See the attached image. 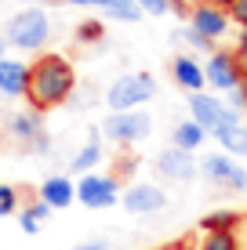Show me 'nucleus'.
I'll return each mask as SVG.
<instances>
[{"label":"nucleus","instance_id":"nucleus-1","mask_svg":"<svg viewBox=\"0 0 247 250\" xmlns=\"http://www.w3.org/2000/svg\"><path fill=\"white\" fill-rule=\"evenodd\" d=\"M73 94H76V69L66 55L44 51L29 62V91H25L29 109L51 113V109L66 105Z\"/></svg>","mask_w":247,"mask_h":250},{"label":"nucleus","instance_id":"nucleus-2","mask_svg":"<svg viewBox=\"0 0 247 250\" xmlns=\"http://www.w3.org/2000/svg\"><path fill=\"white\" fill-rule=\"evenodd\" d=\"M7 47L15 51H33V55H44L47 40H51V19L44 7H25V11L11 15L4 29Z\"/></svg>","mask_w":247,"mask_h":250},{"label":"nucleus","instance_id":"nucleus-3","mask_svg":"<svg viewBox=\"0 0 247 250\" xmlns=\"http://www.w3.org/2000/svg\"><path fill=\"white\" fill-rule=\"evenodd\" d=\"M157 91L160 83L153 73H120L106 87V105L109 113H131V109H142L146 102H153Z\"/></svg>","mask_w":247,"mask_h":250},{"label":"nucleus","instance_id":"nucleus-4","mask_svg":"<svg viewBox=\"0 0 247 250\" xmlns=\"http://www.w3.org/2000/svg\"><path fill=\"white\" fill-rule=\"evenodd\" d=\"M120 192H124V182L109 170H91V174H80L76 182V203L88 207V210H109V207L120 203Z\"/></svg>","mask_w":247,"mask_h":250},{"label":"nucleus","instance_id":"nucleus-5","mask_svg":"<svg viewBox=\"0 0 247 250\" xmlns=\"http://www.w3.org/2000/svg\"><path fill=\"white\" fill-rule=\"evenodd\" d=\"M7 142L19 145L22 152H47L51 149V138L44 131V113L37 109H22V113H11L4 124Z\"/></svg>","mask_w":247,"mask_h":250},{"label":"nucleus","instance_id":"nucleus-6","mask_svg":"<svg viewBox=\"0 0 247 250\" xmlns=\"http://www.w3.org/2000/svg\"><path fill=\"white\" fill-rule=\"evenodd\" d=\"M200 174L207 178L215 188H225V192H247V167L229 152H203L200 156Z\"/></svg>","mask_w":247,"mask_h":250},{"label":"nucleus","instance_id":"nucleus-7","mask_svg":"<svg viewBox=\"0 0 247 250\" xmlns=\"http://www.w3.org/2000/svg\"><path fill=\"white\" fill-rule=\"evenodd\" d=\"M149 134H153V116L146 113V109H131V113H109L106 124H102V138H109L113 145H124V149L146 142Z\"/></svg>","mask_w":247,"mask_h":250},{"label":"nucleus","instance_id":"nucleus-8","mask_svg":"<svg viewBox=\"0 0 247 250\" xmlns=\"http://www.w3.org/2000/svg\"><path fill=\"white\" fill-rule=\"evenodd\" d=\"M120 203L135 218H149V214H160L167 207V192L153 182H127L120 192Z\"/></svg>","mask_w":247,"mask_h":250},{"label":"nucleus","instance_id":"nucleus-9","mask_svg":"<svg viewBox=\"0 0 247 250\" xmlns=\"http://www.w3.org/2000/svg\"><path fill=\"white\" fill-rule=\"evenodd\" d=\"M203 76H207V91H215V94H229L233 87H240V83H244L233 51H222V47H215L207 55V62H203Z\"/></svg>","mask_w":247,"mask_h":250},{"label":"nucleus","instance_id":"nucleus-10","mask_svg":"<svg viewBox=\"0 0 247 250\" xmlns=\"http://www.w3.org/2000/svg\"><path fill=\"white\" fill-rule=\"evenodd\" d=\"M189 29H197L203 40L218 44V40L233 29V19H229L225 7H215V4H203V0H197V4L189 7Z\"/></svg>","mask_w":247,"mask_h":250},{"label":"nucleus","instance_id":"nucleus-11","mask_svg":"<svg viewBox=\"0 0 247 250\" xmlns=\"http://www.w3.org/2000/svg\"><path fill=\"white\" fill-rule=\"evenodd\" d=\"M211 138L218 142L222 152L247 160V116L244 113H236V109L225 105V113H222V120H218V127L211 131Z\"/></svg>","mask_w":247,"mask_h":250},{"label":"nucleus","instance_id":"nucleus-12","mask_svg":"<svg viewBox=\"0 0 247 250\" xmlns=\"http://www.w3.org/2000/svg\"><path fill=\"white\" fill-rule=\"evenodd\" d=\"M153 170H157L164 182H171V185H189L193 178H197V170H200V163L193 152H182V149H164L157 160H153Z\"/></svg>","mask_w":247,"mask_h":250},{"label":"nucleus","instance_id":"nucleus-13","mask_svg":"<svg viewBox=\"0 0 247 250\" xmlns=\"http://www.w3.org/2000/svg\"><path fill=\"white\" fill-rule=\"evenodd\" d=\"M37 200L47 203L51 210H69V207L76 203V182H73L69 174H51V178L40 182Z\"/></svg>","mask_w":247,"mask_h":250},{"label":"nucleus","instance_id":"nucleus-14","mask_svg":"<svg viewBox=\"0 0 247 250\" xmlns=\"http://www.w3.org/2000/svg\"><path fill=\"white\" fill-rule=\"evenodd\" d=\"M185 102H189V120H197V124L207 127V131H215L218 120H222V113H225V98L215 94V91H197V94H189Z\"/></svg>","mask_w":247,"mask_h":250},{"label":"nucleus","instance_id":"nucleus-15","mask_svg":"<svg viewBox=\"0 0 247 250\" xmlns=\"http://www.w3.org/2000/svg\"><path fill=\"white\" fill-rule=\"evenodd\" d=\"M29 91V62L0 58V98H25Z\"/></svg>","mask_w":247,"mask_h":250},{"label":"nucleus","instance_id":"nucleus-16","mask_svg":"<svg viewBox=\"0 0 247 250\" xmlns=\"http://www.w3.org/2000/svg\"><path fill=\"white\" fill-rule=\"evenodd\" d=\"M106 160V142H102V127H91V134L84 138V145L73 152L69 160V170L73 174H91L98 170V163Z\"/></svg>","mask_w":247,"mask_h":250},{"label":"nucleus","instance_id":"nucleus-17","mask_svg":"<svg viewBox=\"0 0 247 250\" xmlns=\"http://www.w3.org/2000/svg\"><path fill=\"white\" fill-rule=\"evenodd\" d=\"M171 80H175L185 94L207 91V76H203V65H200L193 55H178L175 62H171Z\"/></svg>","mask_w":247,"mask_h":250},{"label":"nucleus","instance_id":"nucleus-18","mask_svg":"<svg viewBox=\"0 0 247 250\" xmlns=\"http://www.w3.org/2000/svg\"><path fill=\"white\" fill-rule=\"evenodd\" d=\"M207 138H211L207 127H200L197 120H182V124H175V131H171V145H175V149H182V152H193V156H197Z\"/></svg>","mask_w":247,"mask_h":250},{"label":"nucleus","instance_id":"nucleus-19","mask_svg":"<svg viewBox=\"0 0 247 250\" xmlns=\"http://www.w3.org/2000/svg\"><path fill=\"white\" fill-rule=\"evenodd\" d=\"M47 218H51V207L40 203V200H29V203H22V210H19V229L25 236H37Z\"/></svg>","mask_w":247,"mask_h":250},{"label":"nucleus","instance_id":"nucleus-20","mask_svg":"<svg viewBox=\"0 0 247 250\" xmlns=\"http://www.w3.org/2000/svg\"><path fill=\"white\" fill-rule=\"evenodd\" d=\"M244 225V214L240 210H211V214H203L200 218V232H240Z\"/></svg>","mask_w":247,"mask_h":250},{"label":"nucleus","instance_id":"nucleus-21","mask_svg":"<svg viewBox=\"0 0 247 250\" xmlns=\"http://www.w3.org/2000/svg\"><path fill=\"white\" fill-rule=\"evenodd\" d=\"M95 7H102L113 22H127V25L142 19V7L135 0H95Z\"/></svg>","mask_w":247,"mask_h":250},{"label":"nucleus","instance_id":"nucleus-22","mask_svg":"<svg viewBox=\"0 0 247 250\" xmlns=\"http://www.w3.org/2000/svg\"><path fill=\"white\" fill-rule=\"evenodd\" d=\"M197 250H244L240 232H200V239L193 243Z\"/></svg>","mask_w":247,"mask_h":250},{"label":"nucleus","instance_id":"nucleus-23","mask_svg":"<svg viewBox=\"0 0 247 250\" xmlns=\"http://www.w3.org/2000/svg\"><path fill=\"white\" fill-rule=\"evenodd\" d=\"M106 37V22L102 19H84L76 25V44H102Z\"/></svg>","mask_w":247,"mask_h":250},{"label":"nucleus","instance_id":"nucleus-24","mask_svg":"<svg viewBox=\"0 0 247 250\" xmlns=\"http://www.w3.org/2000/svg\"><path fill=\"white\" fill-rule=\"evenodd\" d=\"M22 210V192L15 185H4L0 182V218H11V214Z\"/></svg>","mask_w":247,"mask_h":250},{"label":"nucleus","instance_id":"nucleus-25","mask_svg":"<svg viewBox=\"0 0 247 250\" xmlns=\"http://www.w3.org/2000/svg\"><path fill=\"white\" fill-rule=\"evenodd\" d=\"M229 51H233L236 65H240V76L247 80V29H240V33H236V44L229 47Z\"/></svg>","mask_w":247,"mask_h":250},{"label":"nucleus","instance_id":"nucleus-26","mask_svg":"<svg viewBox=\"0 0 247 250\" xmlns=\"http://www.w3.org/2000/svg\"><path fill=\"white\" fill-rule=\"evenodd\" d=\"M178 40H185V47H193V51H207V55L215 51V44H211V40H203L197 29H182V33H178Z\"/></svg>","mask_w":247,"mask_h":250},{"label":"nucleus","instance_id":"nucleus-27","mask_svg":"<svg viewBox=\"0 0 247 250\" xmlns=\"http://www.w3.org/2000/svg\"><path fill=\"white\" fill-rule=\"evenodd\" d=\"M225 105H229V109H236V113H244V116H247V80L240 83V87H233V91L225 94Z\"/></svg>","mask_w":247,"mask_h":250},{"label":"nucleus","instance_id":"nucleus-28","mask_svg":"<svg viewBox=\"0 0 247 250\" xmlns=\"http://www.w3.org/2000/svg\"><path fill=\"white\" fill-rule=\"evenodd\" d=\"M229 19H233L236 29H247V0H233V7H229Z\"/></svg>","mask_w":247,"mask_h":250},{"label":"nucleus","instance_id":"nucleus-29","mask_svg":"<svg viewBox=\"0 0 247 250\" xmlns=\"http://www.w3.org/2000/svg\"><path fill=\"white\" fill-rule=\"evenodd\" d=\"M131 170H135V156H131V152H124V156L116 160V170H113V174L120 178V182H127V178H131Z\"/></svg>","mask_w":247,"mask_h":250},{"label":"nucleus","instance_id":"nucleus-30","mask_svg":"<svg viewBox=\"0 0 247 250\" xmlns=\"http://www.w3.org/2000/svg\"><path fill=\"white\" fill-rule=\"evenodd\" d=\"M69 250H113V243L109 239H88V243H76Z\"/></svg>","mask_w":247,"mask_h":250},{"label":"nucleus","instance_id":"nucleus-31","mask_svg":"<svg viewBox=\"0 0 247 250\" xmlns=\"http://www.w3.org/2000/svg\"><path fill=\"white\" fill-rule=\"evenodd\" d=\"M160 250H197V247L185 243V239H175V243H167V247H160Z\"/></svg>","mask_w":247,"mask_h":250},{"label":"nucleus","instance_id":"nucleus-32","mask_svg":"<svg viewBox=\"0 0 247 250\" xmlns=\"http://www.w3.org/2000/svg\"><path fill=\"white\" fill-rule=\"evenodd\" d=\"M55 4H69V7H95V0H55Z\"/></svg>","mask_w":247,"mask_h":250},{"label":"nucleus","instance_id":"nucleus-33","mask_svg":"<svg viewBox=\"0 0 247 250\" xmlns=\"http://www.w3.org/2000/svg\"><path fill=\"white\" fill-rule=\"evenodd\" d=\"M203 4H215V7H225V11H229V7H233V0H203Z\"/></svg>","mask_w":247,"mask_h":250},{"label":"nucleus","instance_id":"nucleus-34","mask_svg":"<svg viewBox=\"0 0 247 250\" xmlns=\"http://www.w3.org/2000/svg\"><path fill=\"white\" fill-rule=\"evenodd\" d=\"M0 58H7V40H4V33H0Z\"/></svg>","mask_w":247,"mask_h":250},{"label":"nucleus","instance_id":"nucleus-35","mask_svg":"<svg viewBox=\"0 0 247 250\" xmlns=\"http://www.w3.org/2000/svg\"><path fill=\"white\" fill-rule=\"evenodd\" d=\"M240 232H244V250H247V214H244V225H240Z\"/></svg>","mask_w":247,"mask_h":250},{"label":"nucleus","instance_id":"nucleus-36","mask_svg":"<svg viewBox=\"0 0 247 250\" xmlns=\"http://www.w3.org/2000/svg\"><path fill=\"white\" fill-rule=\"evenodd\" d=\"M182 4H189V0H182Z\"/></svg>","mask_w":247,"mask_h":250}]
</instances>
